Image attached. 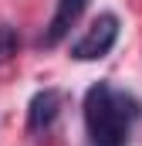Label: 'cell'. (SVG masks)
Instances as JSON below:
<instances>
[{
  "mask_svg": "<svg viewBox=\"0 0 142 146\" xmlns=\"http://www.w3.org/2000/svg\"><path fill=\"white\" fill-rule=\"evenodd\" d=\"M135 119H139V102L129 92L108 82H98L85 92V129L91 146H125Z\"/></svg>",
  "mask_w": 142,
  "mask_h": 146,
  "instance_id": "6da1fadb",
  "label": "cell"
},
{
  "mask_svg": "<svg viewBox=\"0 0 142 146\" xmlns=\"http://www.w3.org/2000/svg\"><path fill=\"white\" fill-rule=\"evenodd\" d=\"M115 41H118V17L115 14H98L88 24V31L71 44V58H78V61H98V58H105L115 48Z\"/></svg>",
  "mask_w": 142,
  "mask_h": 146,
  "instance_id": "7a4b0ae2",
  "label": "cell"
},
{
  "mask_svg": "<svg viewBox=\"0 0 142 146\" xmlns=\"http://www.w3.org/2000/svg\"><path fill=\"white\" fill-rule=\"evenodd\" d=\"M61 106H64V95L58 88H44L31 99V112H27V126L31 133H47L54 126V119L61 115Z\"/></svg>",
  "mask_w": 142,
  "mask_h": 146,
  "instance_id": "3957f363",
  "label": "cell"
},
{
  "mask_svg": "<svg viewBox=\"0 0 142 146\" xmlns=\"http://www.w3.org/2000/svg\"><path fill=\"white\" fill-rule=\"evenodd\" d=\"M85 7H88V0H58L54 17H51V24H47V31H44V44L51 48V44H58L61 37H68V31L81 21Z\"/></svg>",
  "mask_w": 142,
  "mask_h": 146,
  "instance_id": "277c9868",
  "label": "cell"
},
{
  "mask_svg": "<svg viewBox=\"0 0 142 146\" xmlns=\"http://www.w3.org/2000/svg\"><path fill=\"white\" fill-rule=\"evenodd\" d=\"M17 44H20V41H17V31L7 27V24H0V65L17 54Z\"/></svg>",
  "mask_w": 142,
  "mask_h": 146,
  "instance_id": "5b68a950",
  "label": "cell"
}]
</instances>
